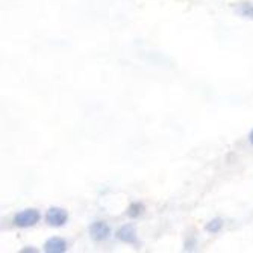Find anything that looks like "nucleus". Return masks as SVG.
<instances>
[{
    "label": "nucleus",
    "instance_id": "nucleus-1",
    "mask_svg": "<svg viewBox=\"0 0 253 253\" xmlns=\"http://www.w3.org/2000/svg\"><path fill=\"white\" fill-rule=\"evenodd\" d=\"M14 221H15V224L18 227H31V226H35L40 221V212L37 210L21 211L20 214L15 215Z\"/></svg>",
    "mask_w": 253,
    "mask_h": 253
},
{
    "label": "nucleus",
    "instance_id": "nucleus-2",
    "mask_svg": "<svg viewBox=\"0 0 253 253\" xmlns=\"http://www.w3.org/2000/svg\"><path fill=\"white\" fill-rule=\"evenodd\" d=\"M67 212L61 208H50L47 211V215H45V220L50 226H55V227H61L67 223Z\"/></svg>",
    "mask_w": 253,
    "mask_h": 253
},
{
    "label": "nucleus",
    "instance_id": "nucleus-3",
    "mask_svg": "<svg viewBox=\"0 0 253 253\" xmlns=\"http://www.w3.org/2000/svg\"><path fill=\"white\" fill-rule=\"evenodd\" d=\"M89 235L96 241H103L109 235V227L103 221H96V223H93L89 226Z\"/></svg>",
    "mask_w": 253,
    "mask_h": 253
},
{
    "label": "nucleus",
    "instance_id": "nucleus-4",
    "mask_svg": "<svg viewBox=\"0 0 253 253\" xmlns=\"http://www.w3.org/2000/svg\"><path fill=\"white\" fill-rule=\"evenodd\" d=\"M119 240L127 243V244H135L136 243V234L133 231V227L130 224H126L123 227H120V231L117 232Z\"/></svg>",
    "mask_w": 253,
    "mask_h": 253
},
{
    "label": "nucleus",
    "instance_id": "nucleus-5",
    "mask_svg": "<svg viewBox=\"0 0 253 253\" xmlns=\"http://www.w3.org/2000/svg\"><path fill=\"white\" fill-rule=\"evenodd\" d=\"M44 247L47 253H62L67 250V243L62 238H50Z\"/></svg>",
    "mask_w": 253,
    "mask_h": 253
},
{
    "label": "nucleus",
    "instance_id": "nucleus-6",
    "mask_svg": "<svg viewBox=\"0 0 253 253\" xmlns=\"http://www.w3.org/2000/svg\"><path fill=\"white\" fill-rule=\"evenodd\" d=\"M143 211H144L143 203H132L129 206V210H127V215L130 218H136V217H140L143 214Z\"/></svg>",
    "mask_w": 253,
    "mask_h": 253
},
{
    "label": "nucleus",
    "instance_id": "nucleus-7",
    "mask_svg": "<svg viewBox=\"0 0 253 253\" xmlns=\"http://www.w3.org/2000/svg\"><path fill=\"white\" fill-rule=\"evenodd\" d=\"M221 220H212V221H210L208 223V226H206V231H208V232H212V234H215V232H218L220 231V229H221Z\"/></svg>",
    "mask_w": 253,
    "mask_h": 253
},
{
    "label": "nucleus",
    "instance_id": "nucleus-8",
    "mask_svg": "<svg viewBox=\"0 0 253 253\" xmlns=\"http://www.w3.org/2000/svg\"><path fill=\"white\" fill-rule=\"evenodd\" d=\"M238 11L244 15V17H250L253 18V5H249V3H241Z\"/></svg>",
    "mask_w": 253,
    "mask_h": 253
},
{
    "label": "nucleus",
    "instance_id": "nucleus-9",
    "mask_svg": "<svg viewBox=\"0 0 253 253\" xmlns=\"http://www.w3.org/2000/svg\"><path fill=\"white\" fill-rule=\"evenodd\" d=\"M250 143H252V144H253V130H252V132H250Z\"/></svg>",
    "mask_w": 253,
    "mask_h": 253
}]
</instances>
